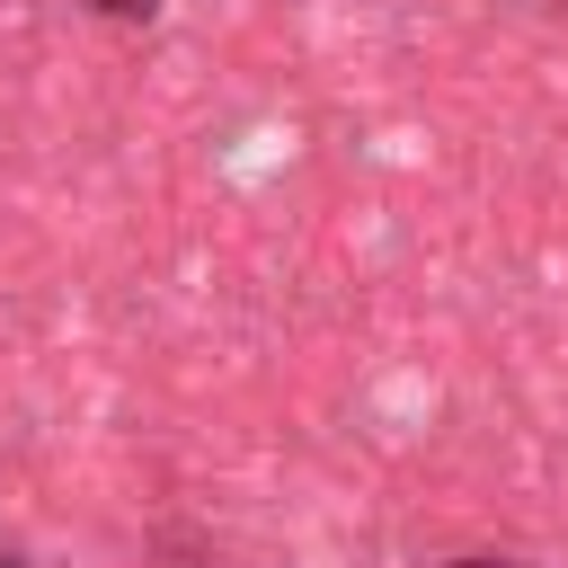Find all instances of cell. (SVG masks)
<instances>
[{"mask_svg":"<svg viewBox=\"0 0 568 568\" xmlns=\"http://www.w3.org/2000/svg\"><path fill=\"white\" fill-rule=\"evenodd\" d=\"M89 9H98V18H124V27H142V18H151V0H89Z\"/></svg>","mask_w":568,"mask_h":568,"instance_id":"1","label":"cell"},{"mask_svg":"<svg viewBox=\"0 0 568 568\" xmlns=\"http://www.w3.org/2000/svg\"><path fill=\"white\" fill-rule=\"evenodd\" d=\"M444 568H506V559H444Z\"/></svg>","mask_w":568,"mask_h":568,"instance_id":"2","label":"cell"},{"mask_svg":"<svg viewBox=\"0 0 568 568\" xmlns=\"http://www.w3.org/2000/svg\"><path fill=\"white\" fill-rule=\"evenodd\" d=\"M0 568H27V559H18V550H0Z\"/></svg>","mask_w":568,"mask_h":568,"instance_id":"3","label":"cell"}]
</instances>
